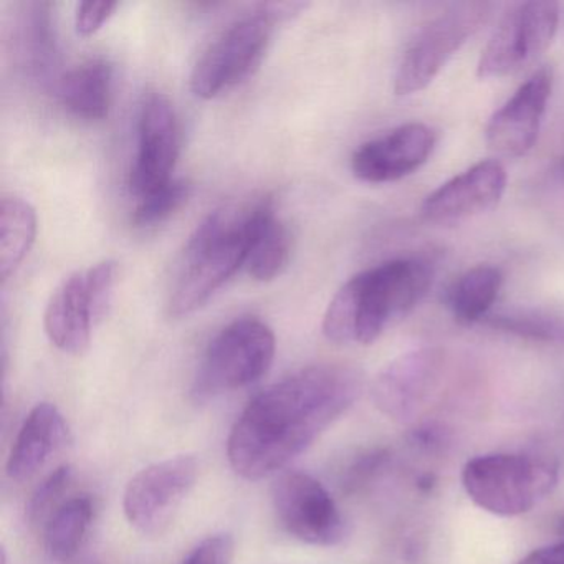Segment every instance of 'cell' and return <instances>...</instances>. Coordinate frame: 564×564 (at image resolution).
<instances>
[{
  "mask_svg": "<svg viewBox=\"0 0 564 564\" xmlns=\"http://www.w3.org/2000/svg\"><path fill=\"white\" fill-rule=\"evenodd\" d=\"M507 181L500 161H480L429 194L422 203V219L448 226L487 213L500 203Z\"/></svg>",
  "mask_w": 564,
  "mask_h": 564,
  "instance_id": "14",
  "label": "cell"
},
{
  "mask_svg": "<svg viewBox=\"0 0 564 564\" xmlns=\"http://www.w3.org/2000/svg\"><path fill=\"white\" fill-rule=\"evenodd\" d=\"M197 477L199 460L194 455H176L148 465L124 490V517L140 533L163 534L196 487Z\"/></svg>",
  "mask_w": 564,
  "mask_h": 564,
  "instance_id": "9",
  "label": "cell"
},
{
  "mask_svg": "<svg viewBox=\"0 0 564 564\" xmlns=\"http://www.w3.org/2000/svg\"><path fill=\"white\" fill-rule=\"evenodd\" d=\"M553 176L556 177L560 183L564 184V158L557 161L556 166L553 170Z\"/></svg>",
  "mask_w": 564,
  "mask_h": 564,
  "instance_id": "32",
  "label": "cell"
},
{
  "mask_svg": "<svg viewBox=\"0 0 564 564\" xmlns=\"http://www.w3.org/2000/svg\"><path fill=\"white\" fill-rule=\"evenodd\" d=\"M236 543L230 534L220 533L200 541L183 564H232Z\"/></svg>",
  "mask_w": 564,
  "mask_h": 564,
  "instance_id": "28",
  "label": "cell"
},
{
  "mask_svg": "<svg viewBox=\"0 0 564 564\" xmlns=\"http://www.w3.org/2000/svg\"><path fill=\"white\" fill-rule=\"evenodd\" d=\"M87 273L88 292H90L91 306H94L95 319H100L107 313L113 296L115 283H117L118 265L113 260H104Z\"/></svg>",
  "mask_w": 564,
  "mask_h": 564,
  "instance_id": "27",
  "label": "cell"
},
{
  "mask_svg": "<svg viewBox=\"0 0 564 564\" xmlns=\"http://www.w3.org/2000/svg\"><path fill=\"white\" fill-rule=\"evenodd\" d=\"M275 24V19L262 8L230 25L197 61L191 74L193 94L213 100L247 80L262 64Z\"/></svg>",
  "mask_w": 564,
  "mask_h": 564,
  "instance_id": "8",
  "label": "cell"
},
{
  "mask_svg": "<svg viewBox=\"0 0 564 564\" xmlns=\"http://www.w3.org/2000/svg\"><path fill=\"white\" fill-rule=\"evenodd\" d=\"M434 269L417 257L362 270L336 292L323 316V335L336 345H372L427 295Z\"/></svg>",
  "mask_w": 564,
  "mask_h": 564,
  "instance_id": "2",
  "label": "cell"
},
{
  "mask_svg": "<svg viewBox=\"0 0 564 564\" xmlns=\"http://www.w3.org/2000/svg\"><path fill=\"white\" fill-rule=\"evenodd\" d=\"M189 194L191 184L187 181L173 180L161 186L160 189L140 197L133 217H131L134 227L148 229V227L164 223L187 203Z\"/></svg>",
  "mask_w": 564,
  "mask_h": 564,
  "instance_id": "24",
  "label": "cell"
},
{
  "mask_svg": "<svg viewBox=\"0 0 564 564\" xmlns=\"http://www.w3.org/2000/svg\"><path fill=\"white\" fill-rule=\"evenodd\" d=\"M91 564H94V563H91Z\"/></svg>",
  "mask_w": 564,
  "mask_h": 564,
  "instance_id": "34",
  "label": "cell"
},
{
  "mask_svg": "<svg viewBox=\"0 0 564 564\" xmlns=\"http://www.w3.org/2000/svg\"><path fill=\"white\" fill-rule=\"evenodd\" d=\"M118 9V2H80L75 14V29L82 37L97 34Z\"/></svg>",
  "mask_w": 564,
  "mask_h": 564,
  "instance_id": "29",
  "label": "cell"
},
{
  "mask_svg": "<svg viewBox=\"0 0 564 564\" xmlns=\"http://www.w3.org/2000/svg\"><path fill=\"white\" fill-rule=\"evenodd\" d=\"M560 24L553 0L520 2L498 22L481 52L477 75L481 80L510 77L536 62L550 48Z\"/></svg>",
  "mask_w": 564,
  "mask_h": 564,
  "instance_id": "7",
  "label": "cell"
},
{
  "mask_svg": "<svg viewBox=\"0 0 564 564\" xmlns=\"http://www.w3.org/2000/svg\"><path fill=\"white\" fill-rule=\"evenodd\" d=\"M37 236V214L19 196L0 200V276L8 280L18 272Z\"/></svg>",
  "mask_w": 564,
  "mask_h": 564,
  "instance_id": "22",
  "label": "cell"
},
{
  "mask_svg": "<svg viewBox=\"0 0 564 564\" xmlns=\"http://www.w3.org/2000/svg\"><path fill=\"white\" fill-rule=\"evenodd\" d=\"M18 44L31 75L42 82H52L54 77L57 85V44L48 4H28L19 22Z\"/></svg>",
  "mask_w": 564,
  "mask_h": 564,
  "instance_id": "21",
  "label": "cell"
},
{
  "mask_svg": "<svg viewBox=\"0 0 564 564\" xmlns=\"http://www.w3.org/2000/svg\"><path fill=\"white\" fill-rule=\"evenodd\" d=\"M488 325L524 338L540 341H564V319L538 313H510L488 316Z\"/></svg>",
  "mask_w": 564,
  "mask_h": 564,
  "instance_id": "25",
  "label": "cell"
},
{
  "mask_svg": "<svg viewBox=\"0 0 564 564\" xmlns=\"http://www.w3.org/2000/svg\"><path fill=\"white\" fill-rule=\"evenodd\" d=\"M292 239L285 224L276 217L270 200L257 204L250 229L246 269L252 279L270 282L285 269Z\"/></svg>",
  "mask_w": 564,
  "mask_h": 564,
  "instance_id": "19",
  "label": "cell"
},
{
  "mask_svg": "<svg viewBox=\"0 0 564 564\" xmlns=\"http://www.w3.org/2000/svg\"><path fill=\"white\" fill-rule=\"evenodd\" d=\"M560 481L556 462L541 455L485 454L462 470L465 494L495 517H520L553 494Z\"/></svg>",
  "mask_w": 564,
  "mask_h": 564,
  "instance_id": "4",
  "label": "cell"
},
{
  "mask_svg": "<svg viewBox=\"0 0 564 564\" xmlns=\"http://www.w3.org/2000/svg\"><path fill=\"white\" fill-rule=\"evenodd\" d=\"M384 462L386 454H382V452H371V454L359 457L358 460L349 467V470L346 471L345 481H343L345 490L355 491L361 488L362 485L368 484V481L375 477L376 471L382 467Z\"/></svg>",
  "mask_w": 564,
  "mask_h": 564,
  "instance_id": "30",
  "label": "cell"
},
{
  "mask_svg": "<svg viewBox=\"0 0 564 564\" xmlns=\"http://www.w3.org/2000/svg\"><path fill=\"white\" fill-rule=\"evenodd\" d=\"M494 9L490 2H460L425 25L399 64L395 95L409 97L425 90L462 45L487 24Z\"/></svg>",
  "mask_w": 564,
  "mask_h": 564,
  "instance_id": "6",
  "label": "cell"
},
{
  "mask_svg": "<svg viewBox=\"0 0 564 564\" xmlns=\"http://www.w3.org/2000/svg\"><path fill=\"white\" fill-rule=\"evenodd\" d=\"M435 147V133L424 123H408L361 144L351 158V171L362 183L404 180L424 166Z\"/></svg>",
  "mask_w": 564,
  "mask_h": 564,
  "instance_id": "15",
  "label": "cell"
},
{
  "mask_svg": "<svg viewBox=\"0 0 564 564\" xmlns=\"http://www.w3.org/2000/svg\"><path fill=\"white\" fill-rule=\"evenodd\" d=\"M95 323L87 273H72L52 293L45 308V333L55 348L78 356L90 346Z\"/></svg>",
  "mask_w": 564,
  "mask_h": 564,
  "instance_id": "16",
  "label": "cell"
},
{
  "mask_svg": "<svg viewBox=\"0 0 564 564\" xmlns=\"http://www.w3.org/2000/svg\"><path fill=\"white\" fill-rule=\"evenodd\" d=\"M62 107L87 121L105 120L113 95V65L104 58L85 62L61 75L55 85Z\"/></svg>",
  "mask_w": 564,
  "mask_h": 564,
  "instance_id": "18",
  "label": "cell"
},
{
  "mask_svg": "<svg viewBox=\"0 0 564 564\" xmlns=\"http://www.w3.org/2000/svg\"><path fill=\"white\" fill-rule=\"evenodd\" d=\"M557 534L564 540V517L561 518L560 523H557Z\"/></svg>",
  "mask_w": 564,
  "mask_h": 564,
  "instance_id": "33",
  "label": "cell"
},
{
  "mask_svg": "<svg viewBox=\"0 0 564 564\" xmlns=\"http://www.w3.org/2000/svg\"><path fill=\"white\" fill-rule=\"evenodd\" d=\"M252 207L214 210L197 226L184 250L183 265L171 296V315H191L240 269L249 253Z\"/></svg>",
  "mask_w": 564,
  "mask_h": 564,
  "instance_id": "3",
  "label": "cell"
},
{
  "mask_svg": "<svg viewBox=\"0 0 564 564\" xmlns=\"http://www.w3.org/2000/svg\"><path fill=\"white\" fill-rule=\"evenodd\" d=\"M180 143L173 104L160 91H151L141 104L137 158L130 173V191L138 199L174 180Z\"/></svg>",
  "mask_w": 564,
  "mask_h": 564,
  "instance_id": "12",
  "label": "cell"
},
{
  "mask_svg": "<svg viewBox=\"0 0 564 564\" xmlns=\"http://www.w3.org/2000/svg\"><path fill=\"white\" fill-rule=\"evenodd\" d=\"M94 510L91 498L78 495L54 511L45 527V547L52 560L68 563L77 556L90 530Z\"/></svg>",
  "mask_w": 564,
  "mask_h": 564,
  "instance_id": "23",
  "label": "cell"
},
{
  "mask_svg": "<svg viewBox=\"0 0 564 564\" xmlns=\"http://www.w3.org/2000/svg\"><path fill=\"white\" fill-rule=\"evenodd\" d=\"M445 355L434 346L411 349L392 359L375 379L372 401L392 421H415L444 376Z\"/></svg>",
  "mask_w": 564,
  "mask_h": 564,
  "instance_id": "11",
  "label": "cell"
},
{
  "mask_svg": "<svg viewBox=\"0 0 564 564\" xmlns=\"http://www.w3.org/2000/svg\"><path fill=\"white\" fill-rule=\"evenodd\" d=\"M361 376L341 365H316L286 376L243 409L227 442L234 471L262 480L302 455L361 394Z\"/></svg>",
  "mask_w": 564,
  "mask_h": 564,
  "instance_id": "1",
  "label": "cell"
},
{
  "mask_svg": "<svg viewBox=\"0 0 564 564\" xmlns=\"http://www.w3.org/2000/svg\"><path fill=\"white\" fill-rule=\"evenodd\" d=\"M553 88L551 68L534 72L513 97L495 111L488 121L485 138L498 156L521 158L536 144Z\"/></svg>",
  "mask_w": 564,
  "mask_h": 564,
  "instance_id": "13",
  "label": "cell"
},
{
  "mask_svg": "<svg viewBox=\"0 0 564 564\" xmlns=\"http://www.w3.org/2000/svg\"><path fill=\"white\" fill-rule=\"evenodd\" d=\"M517 564H564V540L531 551Z\"/></svg>",
  "mask_w": 564,
  "mask_h": 564,
  "instance_id": "31",
  "label": "cell"
},
{
  "mask_svg": "<svg viewBox=\"0 0 564 564\" xmlns=\"http://www.w3.org/2000/svg\"><path fill=\"white\" fill-rule=\"evenodd\" d=\"M68 425L62 412L51 402H41L29 412L9 455L8 477L25 481L34 477L48 458L65 445Z\"/></svg>",
  "mask_w": 564,
  "mask_h": 564,
  "instance_id": "17",
  "label": "cell"
},
{
  "mask_svg": "<svg viewBox=\"0 0 564 564\" xmlns=\"http://www.w3.org/2000/svg\"><path fill=\"white\" fill-rule=\"evenodd\" d=\"M503 285V273L498 267L477 265L462 273L445 293V303L455 322L474 325L488 318Z\"/></svg>",
  "mask_w": 564,
  "mask_h": 564,
  "instance_id": "20",
  "label": "cell"
},
{
  "mask_svg": "<svg viewBox=\"0 0 564 564\" xmlns=\"http://www.w3.org/2000/svg\"><path fill=\"white\" fill-rule=\"evenodd\" d=\"M275 348V335L262 319H236L207 346L191 398L203 404L224 392L253 384L269 371Z\"/></svg>",
  "mask_w": 564,
  "mask_h": 564,
  "instance_id": "5",
  "label": "cell"
},
{
  "mask_svg": "<svg viewBox=\"0 0 564 564\" xmlns=\"http://www.w3.org/2000/svg\"><path fill=\"white\" fill-rule=\"evenodd\" d=\"M72 477H74V468L67 464L61 465L35 487L28 503V520L32 524L42 523L61 507L62 503L58 505V500L67 491Z\"/></svg>",
  "mask_w": 564,
  "mask_h": 564,
  "instance_id": "26",
  "label": "cell"
},
{
  "mask_svg": "<svg viewBox=\"0 0 564 564\" xmlns=\"http://www.w3.org/2000/svg\"><path fill=\"white\" fill-rule=\"evenodd\" d=\"M273 508L286 533L312 546H336L346 521L325 485L303 471H289L273 485Z\"/></svg>",
  "mask_w": 564,
  "mask_h": 564,
  "instance_id": "10",
  "label": "cell"
}]
</instances>
